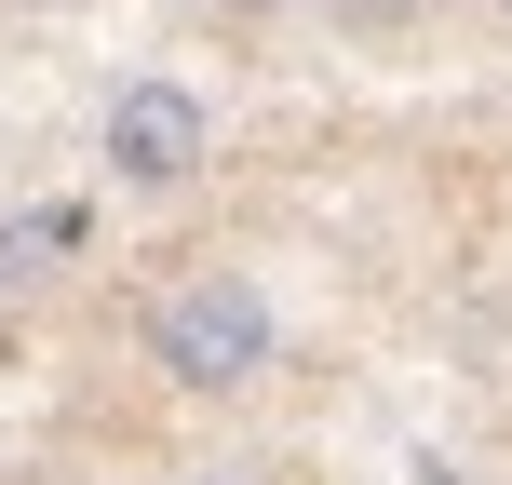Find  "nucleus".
Instances as JSON below:
<instances>
[{
	"mask_svg": "<svg viewBox=\"0 0 512 485\" xmlns=\"http://www.w3.org/2000/svg\"><path fill=\"white\" fill-rule=\"evenodd\" d=\"M135 364H149L162 391H189V405H243V391L283 364V310H270L256 270L203 256V270H176L149 310H135Z\"/></svg>",
	"mask_w": 512,
	"mask_h": 485,
	"instance_id": "nucleus-1",
	"label": "nucleus"
},
{
	"mask_svg": "<svg viewBox=\"0 0 512 485\" xmlns=\"http://www.w3.org/2000/svg\"><path fill=\"white\" fill-rule=\"evenodd\" d=\"M95 162H108V189H122V203H176V189H203V162H216V108H203V81L135 68L122 95L95 108Z\"/></svg>",
	"mask_w": 512,
	"mask_h": 485,
	"instance_id": "nucleus-2",
	"label": "nucleus"
},
{
	"mask_svg": "<svg viewBox=\"0 0 512 485\" xmlns=\"http://www.w3.org/2000/svg\"><path fill=\"white\" fill-rule=\"evenodd\" d=\"M81 256H95V203H81V189H41V203L0 216V297H41V283H68Z\"/></svg>",
	"mask_w": 512,
	"mask_h": 485,
	"instance_id": "nucleus-3",
	"label": "nucleus"
},
{
	"mask_svg": "<svg viewBox=\"0 0 512 485\" xmlns=\"http://www.w3.org/2000/svg\"><path fill=\"white\" fill-rule=\"evenodd\" d=\"M216 14H230V27H283L297 0H216Z\"/></svg>",
	"mask_w": 512,
	"mask_h": 485,
	"instance_id": "nucleus-4",
	"label": "nucleus"
},
{
	"mask_svg": "<svg viewBox=\"0 0 512 485\" xmlns=\"http://www.w3.org/2000/svg\"><path fill=\"white\" fill-rule=\"evenodd\" d=\"M14 14H95V0H14Z\"/></svg>",
	"mask_w": 512,
	"mask_h": 485,
	"instance_id": "nucleus-5",
	"label": "nucleus"
},
{
	"mask_svg": "<svg viewBox=\"0 0 512 485\" xmlns=\"http://www.w3.org/2000/svg\"><path fill=\"white\" fill-rule=\"evenodd\" d=\"M418 485H459V472H418Z\"/></svg>",
	"mask_w": 512,
	"mask_h": 485,
	"instance_id": "nucleus-6",
	"label": "nucleus"
},
{
	"mask_svg": "<svg viewBox=\"0 0 512 485\" xmlns=\"http://www.w3.org/2000/svg\"><path fill=\"white\" fill-rule=\"evenodd\" d=\"M486 14H499V27H512V0H486Z\"/></svg>",
	"mask_w": 512,
	"mask_h": 485,
	"instance_id": "nucleus-7",
	"label": "nucleus"
},
{
	"mask_svg": "<svg viewBox=\"0 0 512 485\" xmlns=\"http://www.w3.org/2000/svg\"><path fill=\"white\" fill-rule=\"evenodd\" d=\"M203 485H230V472H203Z\"/></svg>",
	"mask_w": 512,
	"mask_h": 485,
	"instance_id": "nucleus-8",
	"label": "nucleus"
}]
</instances>
